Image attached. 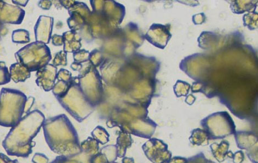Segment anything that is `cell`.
I'll list each match as a JSON object with an SVG mask.
<instances>
[{
  "label": "cell",
  "mask_w": 258,
  "mask_h": 163,
  "mask_svg": "<svg viewBox=\"0 0 258 163\" xmlns=\"http://www.w3.org/2000/svg\"><path fill=\"white\" fill-rule=\"evenodd\" d=\"M45 117L39 110L30 112L6 136L3 146L9 155L27 158L33 152V140L39 132Z\"/></svg>",
  "instance_id": "cell-1"
},
{
  "label": "cell",
  "mask_w": 258,
  "mask_h": 163,
  "mask_svg": "<svg viewBox=\"0 0 258 163\" xmlns=\"http://www.w3.org/2000/svg\"><path fill=\"white\" fill-rule=\"evenodd\" d=\"M28 98L21 91L3 88L0 92V125L13 127L23 117Z\"/></svg>",
  "instance_id": "cell-2"
},
{
  "label": "cell",
  "mask_w": 258,
  "mask_h": 163,
  "mask_svg": "<svg viewBox=\"0 0 258 163\" xmlns=\"http://www.w3.org/2000/svg\"><path fill=\"white\" fill-rule=\"evenodd\" d=\"M17 62L29 71H37L48 64L52 59L51 51L46 44L34 42L25 46L15 53Z\"/></svg>",
  "instance_id": "cell-3"
},
{
  "label": "cell",
  "mask_w": 258,
  "mask_h": 163,
  "mask_svg": "<svg viewBox=\"0 0 258 163\" xmlns=\"http://www.w3.org/2000/svg\"><path fill=\"white\" fill-rule=\"evenodd\" d=\"M207 118L214 123L205 118L201 122V125L209 135L210 140L223 139L236 132L235 125L230 116L224 120L223 119H222V120L217 119L218 120H215L217 124L213 120L210 116Z\"/></svg>",
  "instance_id": "cell-4"
},
{
  "label": "cell",
  "mask_w": 258,
  "mask_h": 163,
  "mask_svg": "<svg viewBox=\"0 0 258 163\" xmlns=\"http://www.w3.org/2000/svg\"><path fill=\"white\" fill-rule=\"evenodd\" d=\"M26 11L18 6L0 1V23L20 25L22 23Z\"/></svg>",
  "instance_id": "cell-5"
},
{
  "label": "cell",
  "mask_w": 258,
  "mask_h": 163,
  "mask_svg": "<svg viewBox=\"0 0 258 163\" xmlns=\"http://www.w3.org/2000/svg\"><path fill=\"white\" fill-rule=\"evenodd\" d=\"M172 35L166 26L161 24H153L146 35V39L153 45L164 49Z\"/></svg>",
  "instance_id": "cell-6"
},
{
  "label": "cell",
  "mask_w": 258,
  "mask_h": 163,
  "mask_svg": "<svg viewBox=\"0 0 258 163\" xmlns=\"http://www.w3.org/2000/svg\"><path fill=\"white\" fill-rule=\"evenodd\" d=\"M56 76L57 68L53 65L48 64L37 71L36 83L44 91L49 92L53 89Z\"/></svg>",
  "instance_id": "cell-7"
},
{
  "label": "cell",
  "mask_w": 258,
  "mask_h": 163,
  "mask_svg": "<svg viewBox=\"0 0 258 163\" xmlns=\"http://www.w3.org/2000/svg\"><path fill=\"white\" fill-rule=\"evenodd\" d=\"M53 18L48 16H40L34 28L36 42L48 44L51 39L53 27Z\"/></svg>",
  "instance_id": "cell-8"
},
{
  "label": "cell",
  "mask_w": 258,
  "mask_h": 163,
  "mask_svg": "<svg viewBox=\"0 0 258 163\" xmlns=\"http://www.w3.org/2000/svg\"><path fill=\"white\" fill-rule=\"evenodd\" d=\"M11 79L14 83H24L31 77V72L28 69L19 62L12 64L10 67Z\"/></svg>",
  "instance_id": "cell-9"
},
{
  "label": "cell",
  "mask_w": 258,
  "mask_h": 163,
  "mask_svg": "<svg viewBox=\"0 0 258 163\" xmlns=\"http://www.w3.org/2000/svg\"><path fill=\"white\" fill-rule=\"evenodd\" d=\"M189 140L192 145L206 146L209 143V136L204 129H197L192 131Z\"/></svg>",
  "instance_id": "cell-10"
},
{
  "label": "cell",
  "mask_w": 258,
  "mask_h": 163,
  "mask_svg": "<svg viewBox=\"0 0 258 163\" xmlns=\"http://www.w3.org/2000/svg\"><path fill=\"white\" fill-rule=\"evenodd\" d=\"M229 143L227 141H222L220 144L213 143L210 146L213 155L220 162L223 161L228 154Z\"/></svg>",
  "instance_id": "cell-11"
},
{
  "label": "cell",
  "mask_w": 258,
  "mask_h": 163,
  "mask_svg": "<svg viewBox=\"0 0 258 163\" xmlns=\"http://www.w3.org/2000/svg\"><path fill=\"white\" fill-rule=\"evenodd\" d=\"M13 42L19 44L29 43L30 41L29 31L26 29H17L12 35Z\"/></svg>",
  "instance_id": "cell-12"
},
{
  "label": "cell",
  "mask_w": 258,
  "mask_h": 163,
  "mask_svg": "<svg viewBox=\"0 0 258 163\" xmlns=\"http://www.w3.org/2000/svg\"><path fill=\"white\" fill-rule=\"evenodd\" d=\"M11 80L8 67L5 62L0 61V86L8 84Z\"/></svg>",
  "instance_id": "cell-13"
},
{
  "label": "cell",
  "mask_w": 258,
  "mask_h": 163,
  "mask_svg": "<svg viewBox=\"0 0 258 163\" xmlns=\"http://www.w3.org/2000/svg\"><path fill=\"white\" fill-rule=\"evenodd\" d=\"M186 163H216L205 157L203 153H200L196 155L188 158Z\"/></svg>",
  "instance_id": "cell-14"
},
{
  "label": "cell",
  "mask_w": 258,
  "mask_h": 163,
  "mask_svg": "<svg viewBox=\"0 0 258 163\" xmlns=\"http://www.w3.org/2000/svg\"><path fill=\"white\" fill-rule=\"evenodd\" d=\"M67 58V54L64 52H60L56 54L53 60V65L54 66L60 65H66V58Z\"/></svg>",
  "instance_id": "cell-15"
},
{
  "label": "cell",
  "mask_w": 258,
  "mask_h": 163,
  "mask_svg": "<svg viewBox=\"0 0 258 163\" xmlns=\"http://www.w3.org/2000/svg\"><path fill=\"white\" fill-rule=\"evenodd\" d=\"M0 163H19L18 160H12L4 153H0Z\"/></svg>",
  "instance_id": "cell-16"
},
{
  "label": "cell",
  "mask_w": 258,
  "mask_h": 163,
  "mask_svg": "<svg viewBox=\"0 0 258 163\" xmlns=\"http://www.w3.org/2000/svg\"><path fill=\"white\" fill-rule=\"evenodd\" d=\"M52 43L54 46H61L63 43V37L57 35H54L52 37Z\"/></svg>",
  "instance_id": "cell-17"
},
{
  "label": "cell",
  "mask_w": 258,
  "mask_h": 163,
  "mask_svg": "<svg viewBox=\"0 0 258 163\" xmlns=\"http://www.w3.org/2000/svg\"><path fill=\"white\" fill-rule=\"evenodd\" d=\"M52 2L51 1H41L39 6L44 10H49L51 8Z\"/></svg>",
  "instance_id": "cell-18"
},
{
  "label": "cell",
  "mask_w": 258,
  "mask_h": 163,
  "mask_svg": "<svg viewBox=\"0 0 258 163\" xmlns=\"http://www.w3.org/2000/svg\"><path fill=\"white\" fill-rule=\"evenodd\" d=\"M186 158L179 157V156H178V157H174L170 159L168 163H186Z\"/></svg>",
  "instance_id": "cell-19"
},
{
  "label": "cell",
  "mask_w": 258,
  "mask_h": 163,
  "mask_svg": "<svg viewBox=\"0 0 258 163\" xmlns=\"http://www.w3.org/2000/svg\"><path fill=\"white\" fill-rule=\"evenodd\" d=\"M29 1H12L14 4L16 5V6H22V7H26Z\"/></svg>",
  "instance_id": "cell-20"
},
{
  "label": "cell",
  "mask_w": 258,
  "mask_h": 163,
  "mask_svg": "<svg viewBox=\"0 0 258 163\" xmlns=\"http://www.w3.org/2000/svg\"><path fill=\"white\" fill-rule=\"evenodd\" d=\"M4 25L0 23V37H2L4 35V32L6 33Z\"/></svg>",
  "instance_id": "cell-21"
}]
</instances>
